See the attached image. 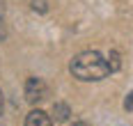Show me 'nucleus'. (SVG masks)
I'll use <instances>...</instances> for the list:
<instances>
[{
  "label": "nucleus",
  "mask_w": 133,
  "mask_h": 126,
  "mask_svg": "<svg viewBox=\"0 0 133 126\" xmlns=\"http://www.w3.org/2000/svg\"><path fill=\"white\" fill-rule=\"evenodd\" d=\"M71 126H90V124H87V122H74Z\"/></svg>",
  "instance_id": "6e6552de"
},
{
  "label": "nucleus",
  "mask_w": 133,
  "mask_h": 126,
  "mask_svg": "<svg viewBox=\"0 0 133 126\" xmlns=\"http://www.w3.org/2000/svg\"><path fill=\"white\" fill-rule=\"evenodd\" d=\"M106 64H108V71H119V67H122L119 53H117V51H110V55H108Z\"/></svg>",
  "instance_id": "39448f33"
},
{
  "label": "nucleus",
  "mask_w": 133,
  "mask_h": 126,
  "mask_svg": "<svg viewBox=\"0 0 133 126\" xmlns=\"http://www.w3.org/2000/svg\"><path fill=\"white\" fill-rule=\"evenodd\" d=\"M69 115H71V108H69L66 103H62V101L53 103V119L55 122H66Z\"/></svg>",
  "instance_id": "20e7f679"
},
{
  "label": "nucleus",
  "mask_w": 133,
  "mask_h": 126,
  "mask_svg": "<svg viewBox=\"0 0 133 126\" xmlns=\"http://www.w3.org/2000/svg\"><path fill=\"white\" fill-rule=\"evenodd\" d=\"M32 9L39 12V14H46L48 12V5H46V0H32Z\"/></svg>",
  "instance_id": "423d86ee"
},
{
  "label": "nucleus",
  "mask_w": 133,
  "mask_h": 126,
  "mask_svg": "<svg viewBox=\"0 0 133 126\" xmlns=\"http://www.w3.org/2000/svg\"><path fill=\"white\" fill-rule=\"evenodd\" d=\"M25 126H53V119L46 115L44 110H32V112H28V117H25Z\"/></svg>",
  "instance_id": "7ed1b4c3"
},
{
  "label": "nucleus",
  "mask_w": 133,
  "mask_h": 126,
  "mask_svg": "<svg viewBox=\"0 0 133 126\" xmlns=\"http://www.w3.org/2000/svg\"><path fill=\"white\" fill-rule=\"evenodd\" d=\"M0 112H2V92H0Z\"/></svg>",
  "instance_id": "1a4fd4ad"
},
{
  "label": "nucleus",
  "mask_w": 133,
  "mask_h": 126,
  "mask_svg": "<svg viewBox=\"0 0 133 126\" xmlns=\"http://www.w3.org/2000/svg\"><path fill=\"white\" fill-rule=\"evenodd\" d=\"M124 108H126V110H133V92L126 96V101H124Z\"/></svg>",
  "instance_id": "0eeeda50"
},
{
  "label": "nucleus",
  "mask_w": 133,
  "mask_h": 126,
  "mask_svg": "<svg viewBox=\"0 0 133 126\" xmlns=\"http://www.w3.org/2000/svg\"><path fill=\"white\" fill-rule=\"evenodd\" d=\"M48 96V87L41 78H28L25 80V101L28 103H39Z\"/></svg>",
  "instance_id": "f03ea898"
},
{
  "label": "nucleus",
  "mask_w": 133,
  "mask_h": 126,
  "mask_svg": "<svg viewBox=\"0 0 133 126\" xmlns=\"http://www.w3.org/2000/svg\"><path fill=\"white\" fill-rule=\"evenodd\" d=\"M71 73L78 78V80H103L108 73V64L106 57L96 51H85L71 60Z\"/></svg>",
  "instance_id": "f257e3e1"
}]
</instances>
